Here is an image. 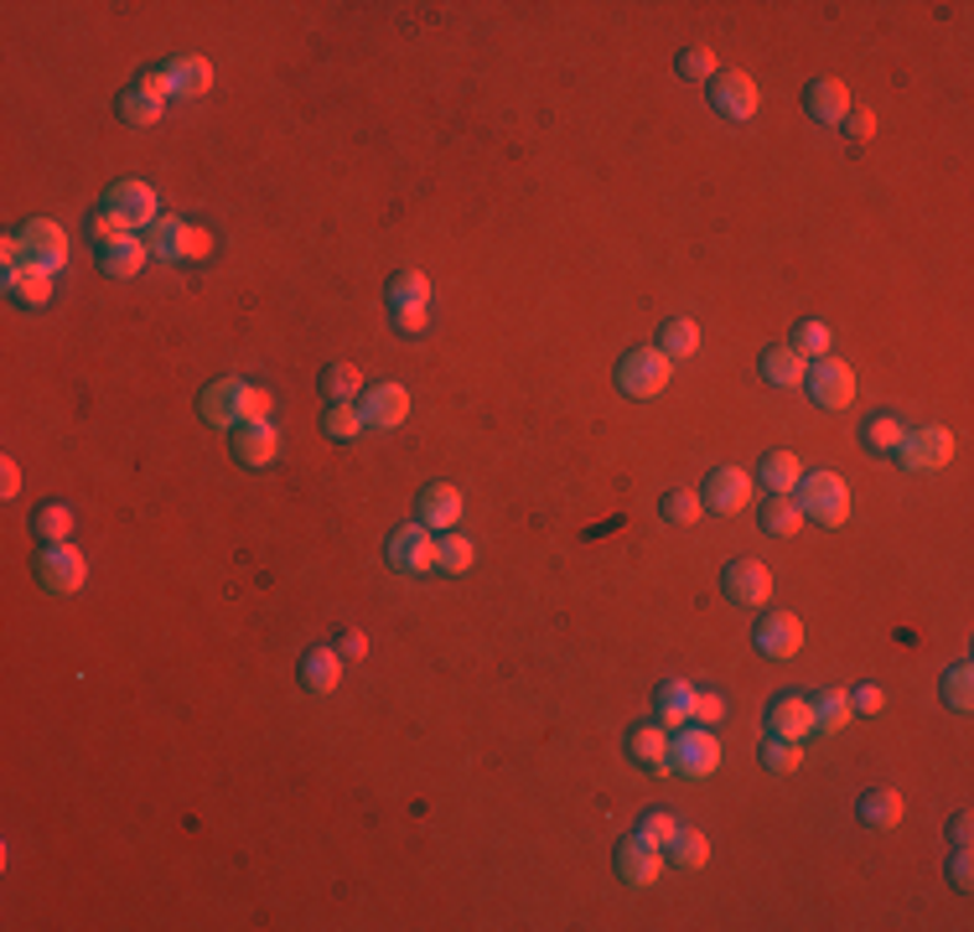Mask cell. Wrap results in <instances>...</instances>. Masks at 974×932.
I'll return each mask as SVG.
<instances>
[{
    "label": "cell",
    "mask_w": 974,
    "mask_h": 932,
    "mask_svg": "<svg viewBox=\"0 0 974 932\" xmlns=\"http://www.w3.org/2000/svg\"><path fill=\"white\" fill-rule=\"evenodd\" d=\"M203 420L218 430H239L244 420H270V394L244 384V378H218L203 389Z\"/></svg>",
    "instance_id": "1"
},
{
    "label": "cell",
    "mask_w": 974,
    "mask_h": 932,
    "mask_svg": "<svg viewBox=\"0 0 974 932\" xmlns=\"http://www.w3.org/2000/svg\"><path fill=\"white\" fill-rule=\"evenodd\" d=\"M0 255H6V270H11V265H36V270L52 275L68 265V234L52 218H32L21 234H11L0 244Z\"/></svg>",
    "instance_id": "2"
},
{
    "label": "cell",
    "mask_w": 974,
    "mask_h": 932,
    "mask_svg": "<svg viewBox=\"0 0 974 932\" xmlns=\"http://www.w3.org/2000/svg\"><path fill=\"white\" fill-rule=\"evenodd\" d=\"M799 513L804 518H820L824 528H839L845 518H850V488L839 482L835 472H809L799 476Z\"/></svg>",
    "instance_id": "3"
},
{
    "label": "cell",
    "mask_w": 974,
    "mask_h": 932,
    "mask_svg": "<svg viewBox=\"0 0 974 932\" xmlns=\"http://www.w3.org/2000/svg\"><path fill=\"white\" fill-rule=\"evenodd\" d=\"M668 373H674V363L659 347H638V353H628L617 363V389L628 394V399H659L668 389Z\"/></svg>",
    "instance_id": "4"
},
{
    "label": "cell",
    "mask_w": 974,
    "mask_h": 932,
    "mask_svg": "<svg viewBox=\"0 0 974 932\" xmlns=\"http://www.w3.org/2000/svg\"><path fill=\"white\" fill-rule=\"evenodd\" d=\"M668 772L674 778H710L720 767V741L710 730H695V726H679V736L668 741Z\"/></svg>",
    "instance_id": "5"
},
{
    "label": "cell",
    "mask_w": 974,
    "mask_h": 932,
    "mask_svg": "<svg viewBox=\"0 0 974 932\" xmlns=\"http://www.w3.org/2000/svg\"><path fill=\"white\" fill-rule=\"evenodd\" d=\"M84 576H88V565H84V555H78L68 539L47 544V549L36 555V580H42V591H47V596L84 591Z\"/></svg>",
    "instance_id": "6"
},
{
    "label": "cell",
    "mask_w": 974,
    "mask_h": 932,
    "mask_svg": "<svg viewBox=\"0 0 974 932\" xmlns=\"http://www.w3.org/2000/svg\"><path fill=\"white\" fill-rule=\"evenodd\" d=\"M213 249V238L203 228H192L182 218H156L151 223V255L167 259V265H188V259H203Z\"/></svg>",
    "instance_id": "7"
},
{
    "label": "cell",
    "mask_w": 974,
    "mask_h": 932,
    "mask_svg": "<svg viewBox=\"0 0 974 932\" xmlns=\"http://www.w3.org/2000/svg\"><path fill=\"white\" fill-rule=\"evenodd\" d=\"M897 457H902L907 472H939V467L954 461V436H949L943 425H918V430L902 436Z\"/></svg>",
    "instance_id": "8"
},
{
    "label": "cell",
    "mask_w": 974,
    "mask_h": 932,
    "mask_svg": "<svg viewBox=\"0 0 974 932\" xmlns=\"http://www.w3.org/2000/svg\"><path fill=\"white\" fill-rule=\"evenodd\" d=\"M804 389L814 394L820 409H850L855 373H850V363H839V357H820V363L804 373Z\"/></svg>",
    "instance_id": "9"
},
{
    "label": "cell",
    "mask_w": 974,
    "mask_h": 932,
    "mask_svg": "<svg viewBox=\"0 0 974 932\" xmlns=\"http://www.w3.org/2000/svg\"><path fill=\"white\" fill-rule=\"evenodd\" d=\"M389 565L399 576H426L436 570V539L426 524H399L389 534Z\"/></svg>",
    "instance_id": "10"
},
{
    "label": "cell",
    "mask_w": 974,
    "mask_h": 932,
    "mask_svg": "<svg viewBox=\"0 0 974 932\" xmlns=\"http://www.w3.org/2000/svg\"><path fill=\"white\" fill-rule=\"evenodd\" d=\"M104 213H115V218L125 223V228H151L156 218H161V207H156V192L146 182H115L109 192H104Z\"/></svg>",
    "instance_id": "11"
},
{
    "label": "cell",
    "mask_w": 974,
    "mask_h": 932,
    "mask_svg": "<svg viewBox=\"0 0 974 932\" xmlns=\"http://www.w3.org/2000/svg\"><path fill=\"white\" fill-rule=\"evenodd\" d=\"M710 104H716V115H726V119H752L762 94H757L752 73L726 68V73H716V84H710Z\"/></svg>",
    "instance_id": "12"
},
{
    "label": "cell",
    "mask_w": 974,
    "mask_h": 932,
    "mask_svg": "<svg viewBox=\"0 0 974 932\" xmlns=\"http://www.w3.org/2000/svg\"><path fill=\"white\" fill-rule=\"evenodd\" d=\"M410 420V394L405 384H368L363 389V425L368 430H399Z\"/></svg>",
    "instance_id": "13"
},
{
    "label": "cell",
    "mask_w": 974,
    "mask_h": 932,
    "mask_svg": "<svg viewBox=\"0 0 974 932\" xmlns=\"http://www.w3.org/2000/svg\"><path fill=\"white\" fill-rule=\"evenodd\" d=\"M799 647H804V622L793 611H768L757 622V653L762 658H793Z\"/></svg>",
    "instance_id": "14"
},
{
    "label": "cell",
    "mask_w": 974,
    "mask_h": 932,
    "mask_svg": "<svg viewBox=\"0 0 974 932\" xmlns=\"http://www.w3.org/2000/svg\"><path fill=\"white\" fill-rule=\"evenodd\" d=\"M710 513H741L752 503V476L741 472V467H716L710 482H705V497H700Z\"/></svg>",
    "instance_id": "15"
},
{
    "label": "cell",
    "mask_w": 974,
    "mask_h": 932,
    "mask_svg": "<svg viewBox=\"0 0 974 932\" xmlns=\"http://www.w3.org/2000/svg\"><path fill=\"white\" fill-rule=\"evenodd\" d=\"M617 876L628 886H653L659 876H664V849H653L649 839H622V849H617Z\"/></svg>",
    "instance_id": "16"
},
{
    "label": "cell",
    "mask_w": 974,
    "mask_h": 932,
    "mask_svg": "<svg viewBox=\"0 0 974 932\" xmlns=\"http://www.w3.org/2000/svg\"><path fill=\"white\" fill-rule=\"evenodd\" d=\"M275 451H280V430H275L270 420H244L239 430H234V457H239V467H270Z\"/></svg>",
    "instance_id": "17"
},
{
    "label": "cell",
    "mask_w": 974,
    "mask_h": 932,
    "mask_svg": "<svg viewBox=\"0 0 974 932\" xmlns=\"http://www.w3.org/2000/svg\"><path fill=\"white\" fill-rule=\"evenodd\" d=\"M726 596L741 601V607H762L772 596L768 565H762V559H736V565H726Z\"/></svg>",
    "instance_id": "18"
},
{
    "label": "cell",
    "mask_w": 974,
    "mask_h": 932,
    "mask_svg": "<svg viewBox=\"0 0 974 932\" xmlns=\"http://www.w3.org/2000/svg\"><path fill=\"white\" fill-rule=\"evenodd\" d=\"M167 84H171V99H203L207 88H213V68H207V57H192V52H176L167 57Z\"/></svg>",
    "instance_id": "19"
},
{
    "label": "cell",
    "mask_w": 974,
    "mask_h": 932,
    "mask_svg": "<svg viewBox=\"0 0 974 932\" xmlns=\"http://www.w3.org/2000/svg\"><path fill=\"white\" fill-rule=\"evenodd\" d=\"M146 259H151V244L136 234H125L115 238V244H104L99 249V270L109 275V280H130V275L146 270Z\"/></svg>",
    "instance_id": "20"
},
{
    "label": "cell",
    "mask_w": 974,
    "mask_h": 932,
    "mask_svg": "<svg viewBox=\"0 0 974 932\" xmlns=\"http://www.w3.org/2000/svg\"><path fill=\"white\" fill-rule=\"evenodd\" d=\"M804 109L820 125H845V115H850V88L839 84V78H814V84L804 88Z\"/></svg>",
    "instance_id": "21"
},
{
    "label": "cell",
    "mask_w": 974,
    "mask_h": 932,
    "mask_svg": "<svg viewBox=\"0 0 974 932\" xmlns=\"http://www.w3.org/2000/svg\"><path fill=\"white\" fill-rule=\"evenodd\" d=\"M415 508H420V524L446 534V528H457V518H462V492L451 488V482H430Z\"/></svg>",
    "instance_id": "22"
},
{
    "label": "cell",
    "mask_w": 974,
    "mask_h": 932,
    "mask_svg": "<svg viewBox=\"0 0 974 932\" xmlns=\"http://www.w3.org/2000/svg\"><path fill=\"white\" fill-rule=\"evenodd\" d=\"M768 726H772V736H783V741H804V736H814V705H809L804 695H783L772 705Z\"/></svg>",
    "instance_id": "23"
},
{
    "label": "cell",
    "mask_w": 974,
    "mask_h": 932,
    "mask_svg": "<svg viewBox=\"0 0 974 932\" xmlns=\"http://www.w3.org/2000/svg\"><path fill=\"white\" fill-rule=\"evenodd\" d=\"M0 286H6V296L17 306H47L52 301V275L36 270V265H11Z\"/></svg>",
    "instance_id": "24"
},
{
    "label": "cell",
    "mask_w": 974,
    "mask_h": 932,
    "mask_svg": "<svg viewBox=\"0 0 974 932\" xmlns=\"http://www.w3.org/2000/svg\"><path fill=\"white\" fill-rule=\"evenodd\" d=\"M804 373H809V357L793 353L788 342L762 353V378H768L772 389H799V384H804Z\"/></svg>",
    "instance_id": "25"
},
{
    "label": "cell",
    "mask_w": 974,
    "mask_h": 932,
    "mask_svg": "<svg viewBox=\"0 0 974 932\" xmlns=\"http://www.w3.org/2000/svg\"><path fill=\"white\" fill-rule=\"evenodd\" d=\"M342 678V653L338 647H311L307 658H301V684H307L311 695H332Z\"/></svg>",
    "instance_id": "26"
},
{
    "label": "cell",
    "mask_w": 974,
    "mask_h": 932,
    "mask_svg": "<svg viewBox=\"0 0 974 932\" xmlns=\"http://www.w3.org/2000/svg\"><path fill=\"white\" fill-rule=\"evenodd\" d=\"M659 720L674 726V730L695 720V684H689V678H668V684H659Z\"/></svg>",
    "instance_id": "27"
},
{
    "label": "cell",
    "mask_w": 974,
    "mask_h": 932,
    "mask_svg": "<svg viewBox=\"0 0 974 932\" xmlns=\"http://www.w3.org/2000/svg\"><path fill=\"white\" fill-rule=\"evenodd\" d=\"M809 705H814V730L820 736H835V730H845L855 720L845 689H820V699H809Z\"/></svg>",
    "instance_id": "28"
},
{
    "label": "cell",
    "mask_w": 974,
    "mask_h": 932,
    "mask_svg": "<svg viewBox=\"0 0 974 932\" xmlns=\"http://www.w3.org/2000/svg\"><path fill=\"white\" fill-rule=\"evenodd\" d=\"M628 757H633L638 767H653V772H668V741H664V730L659 726H638L628 730Z\"/></svg>",
    "instance_id": "29"
},
{
    "label": "cell",
    "mask_w": 974,
    "mask_h": 932,
    "mask_svg": "<svg viewBox=\"0 0 974 932\" xmlns=\"http://www.w3.org/2000/svg\"><path fill=\"white\" fill-rule=\"evenodd\" d=\"M664 849H668V860L679 865V870H700V865L710 860V839H705L700 829H689V824H679Z\"/></svg>",
    "instance_id": "30"
},
{
    "label": "cell",
    "mask_w": 974,
    "mask_h": 932,
    "mask_svg": "<svg viewBox=\"0 0 974 932\" xmlns=\"http://www.w3.org/2000/svg\"><path fill=\"white\" fill-rule=\"evenodd\" d=\"M860 824H871V829H891V824H902V793H891V788L866 793V797H860Z\"/></svg>",
    "instance_id": "31"
},
{
    "label": "cell",
    "mask_w": 974,
    "mask_h": 932,
    "mask_svg": "<svg viewBox=\"0 0 974 932\" xmlns=\"http://www.w3.org/2000/svg\"><path fill=\"white\" fill-rule=\"evenodd\" d=\"M430 301V280L420 270H399L389 280V311H420Z\"/></svg>",
    "instance_id": "32"
},
{
    "label": "cell",
    "mask_w": 974,
    "mask_h": 932,
    "mask_svg": "<svg viewBox=\"0 0 974 932\" xmlns=\"http://www.w3.org/2000/svg\"><path fill=\"white\" fill-rule=\"evenodd\" d=\"M695 347H700V326L689 322V317H674V322H664V332H659V353L674 363V357H695Z\"/></svg>",
    "instance_id": "33"
},
{
    "label": "cell",
    "mask_w": 974,
    "mask_h": 932,
    "mask_svg": "<svg viewBox=\"0 0 974 932\" xmlns=\"http://www.w3.org/2000/svg\"><path fill=\"white\" fill-rule=\"evenodd\" d=\"M799 457L793 451H772L768 461H762V488L772 492V497H788V492L799 488Z\"/></svg>",
    "instance_id": "34"
},
{
    "label": "cell",
    "mask_w": 974,
    "mask_h": 932,
    "mask_svg": "<svg viewBox=\"0 0 974 932\" xmlns=\"http://www.w3.org/2000/svg\"><path fill=\"white\" fill-rule=\"evenodd\" d=\"M472 559H478V549H472V539H467V534H451V528H446L441 539H436V565H441L446 576H462V570H472Z\"/></svg>",
    "instance_id": "35"
},
{
    "label": "cell",
    "mask_w": 974,
    "mask_h": 932,
    "mask_svg": "<svg viewBox=\"0 0 974 932\" xmlns=\"http://www.w3.org/2000/svg\"><path fill=\"white\" fill-rule=\"evenodd\" d=\"M762 528H768L772 539H793V534L804 528V513H799V503H788V497H772L768 508H762Z\"/></svg>",
    "instance_id": "36"
},
{
    "label": "cell",
    "mask_w": 974,
    "mask_h": 932,
    "mask_svg": "<svg viewBox=\"0 0 974 932\" xmlns=\"http://www.w3.org/2000/svg\"><path fill=\"white\" fill-rule=\"evenodd\" d=\"M358 389H363V373L353 368V363H332V368H322V394L332 399V405H347Z\"/></svg>",
    "instance_id": "37"
},
{
    "label": "cell",
    "mask_w": 974,
    "mask_h": 932,
    "mask_svg": "<svg viewBox=\"0 0 974 932\" xmlns=\"http://www.w3.org/2000/svg\"><path fill=\"white\" fill-rule=\"evenodd\" d=\"M161 109H167V99H156V94H140L136 84L120 94V119H125V125H156V119H161Z\"/></svg>",
    "instance_id": "38"
},
{
    "label": "cell",
    "mask_w": 974,
    "mask_h": 932,
    "mask_svg": "<svg viewBox=\"0 0 974 932\" xmlns=\"http://www.w3.org/2000/svg\"><path fill=\"white\" fill-rule=\"evenodd\" d=\"M32 528H36V534H42L47 544L68 539V534H73V508H68V503H42V508L32 513Z\"/></svg>",
    "instance_id": "39"
},
{
    "label": "cell",
    "mask_w": 974,
    "mask_h": 932,
    "mask_svg": "<svg viewBox=\"0 0 974 932\" xmlns=\"http://www.w3.org/2000/svg\"><path fill=\"white\" fill-rule=\"evenodd\" d=\"M943 705H949V710H970L974 705V668L970 663H959V668H949V674H943Z\"/></svg>",
    "instance_id": "40"
},
{
    "label": "cell",
    "mask_w": 974,
    "mask_h": 932,
    "mask_svg": "<svg viewBox=\"0 0 974 932\" xmlns=\"http://www.w3.org/2000/svg\"><path fill=\"white\" fill-rule=\"evenodd\" d=\"M829 326L824 322H799L793 326V338H788V347H793V353H804V357H829Z\"/></svg>",
    "instance_id": "41"
},
{
    "label": "cell",
    "mask_w": 974,
    "mask_h": 932,
    "mask_svg": "<svg viewBox=\"0 0 974 932\" xmlns=\"http://www.w3.org/2000/svg\"><path fill=\"white\" fill-rule=\"evenodd\" d=\"M902 420H897V415H876L871 425H866V446H871L876 457H887V451H897V446H902Z\"/></svg>",
    "instance_id": "42"
},
{
    "label": "cell",
    "mask_w": 974,
    "mask_h": 932,
    "mask_svg": "<svg viewBox=\"0 0 974 932\" xmlns=\"http://www.w3.org/2000/svg\"><path fill=\"white\" fill-rule=\"evenodd\" d=\"M700 513H705V503L689 488H674L664 497V518H668V524H679V528L684 524H700Z\"/></svg>",
    "instance_id": "43"
},
{
    "label": "cell",
    "mask_w": 974,
    "mask_h": 932,
    "mask_svg": "<svg viewBox=\"0 0 974 932\" xmlns=\"http://www.w3.org/2000/svg\"><path fill=\"white\" fill-rule=\"evenodd\" d=\"M799 762H804L799 741H783V736H768V741H762V767H768V772H793Z\"/></svg>",
    "instance_id": "44"
},
{
    "label": "cell",
    "mask_w": 974,
    "mask_h": 932,
    "mask_svg": "<svg viewBox=\"0 0 974 932\" xmlns=\"http://www.w3.org/2000/svg\"><path fill=\"white\" fill-rule=\"evenodd\" d=\"M358 430H363V409H353V405L327 409V436H332V441H353Z\"/></svg>",
    "instance_id": "45"
},
{
    "label": "cell",
    "mask_w": 974,
    "mask_h": 932,
    "mask_svg": "<svg viewBox=\"0 0 974 932\" xmlns=\"http://www.w3.org/2000/svg\"><path fill=\"white\" fill-rule=\"evenodd\" d=\"M674 829H679V818H668V814H643V824H638V839H649L653 849H664L668 839H674Z\"/></svg>",
    "instance_id": "46"
},
{
    "label": "cell",
    "mask_w": 974,
    "mask_h": 932,
    "mask_svg": "<svg viewBox=\"0 0 974 932\" xmlns=\"http://www.w3.org/2000/svg\"><path fill=\"white\" fill-rule=\"evenodd\" d=\"M679 73L684 78H710V73H716V52L710 47H684L679 52Z\"/></svg>",
    "instance_id": "47"
},
{
    "label": "cell",
    "mask_w": 974,
    "mask_h": 932,
    "mask_svg": "<svg viewBox=\"0 0 974 932\" xmlns=\"http://www.w3.org/2000/svg\"><path fill=\"white\" fill-rule=\"evenodd\" d=\"M130 234V228H125L120 218H115V213H94V218H88V238H94V244H115V238H125Z\"/></svg>",
    "instance_id": "48"
},
{
    "label": "cell",
    "mask_w": 974,
    "mask_h": 932,
    "mask_svg": "<svg viewBox=\"0 0 974 932\" xmlns=\"http://www.w3.org/2000/svg\"><path fill=\"white\" fill-rule=\"evenodd\" d=\"M720 715H726V699H720L716 689H695V720H700V726H716Z\"/></svg>",
    "instance_id": "49"
},
{
    "label": "cell",
    "mask_w": 974,
    "mask_h": 932,
    "mask_svg": "<svg viewBox=\"0 0 974 932\" xmlns=\"http://www.w3.org/2000/svg\"><path fill=\"white\" fill-rule=\"evenodd\" d=\"M850 710L855 715H881V710H887V695H881L876 684H860V689L850 695Z\"/></svg>",
    "instance_id": "50"
},
{
    "label": "cell",
    "mask_w": 974,
    "mask_h": 932,
    "mask_svg": "<svg viewBox=\"0 0 974 932\" xmlns=\"http://www.w3.org/2000/svg\"><path fill=\"white\" fill-rule=\"evenodd\" d=\"M949 881L959 886V891H970L974 886V860H970V845H959V855L949 860Z\"/></svg>",
    "instance_id": "51"
},
{
    "label": "cell",
    "mask_w": 974,
    "mask_h": 932,
    "mask_svg": "<svg viewBox=\"0 0 974 932\" xmlns=\"http://www.w3.org/2000/svg\"><path fill=\"white\" fill-rule=\"evenodd\" d=\"M136 88H140V94H156V99H171V84H167V73H161V68H146L136 78Z\"/></svg>",
    "instance_id": "52"
},
{
    "label": "cell",
    "mask_w": 974,
    "mask_h": 932,
    "mask_svg": "<svg viewBox=\"0 0 974 932\" xmlns=\"http://www.w3.org/2000/svg\"><path fill=\"white\" fill-rule=\"evenodd\" d=\"M845 130H850L855 140H871V130H876V115H871V109H860V115H845Z\"/></svg>",
    "instance_id": "53"
},
{
    "label": "cell",
    "mask_w": 974,
    "mask_h": 932,
    "mask_svg": "<svg viewBox=\"0 0 974 932\" xmlns=\"http://www.w3.org/2000/svg\"><path fill=\"white\" fill-rule=\"evenodd\" d=\"M0 492H6V497H17V492H21V467L11 457L0 461Z\"/></svg>",
    "instance_id": "54"
},
{
    "label": "cell",
    "mask_w": 974,
    "mask_h": 932,
    "mask_svg": "<svg viewBox=\"0 0 974 932\" xmlns=\"http://www.w3.org/2000/svg\"><path fill=\"white\" fill-rule=\"evenodd\" d=\"M394 326L399 332H426V306L420 311H394Z\"/></svg>",
    "instance_id": "55"
},
{
    "label": "cell",
    "mask_w": 974,
    "mask_h": 932,
    "mask_svg": "<svg viewBox=\"0 0 974 932\" xmlns=\"http://www.w3.org/2000/svg\"><path fill=\"white\" fill-rule=\"evenodd\" d=\"M338 653H342V658H363V653H368V638H363V632H347Z\"/></svg>",
    "instance_id": "56"
},
{
    "label": "cell",
    "mask_w": 974,
    "mask_h": 932,
    "mask_svg": "<svg viewBox=\"0 0 974 932\" xmlns=\"http://www.w3.org/2000/svg\"><path fill=\"white\" fill-rule=\"evenodd\" d=\"M949 834H954V845H970V834H974V818H970V814H959V818H954V829H949Z\"/></svg>",
    "instance_id": "57"
}]
</instances>
